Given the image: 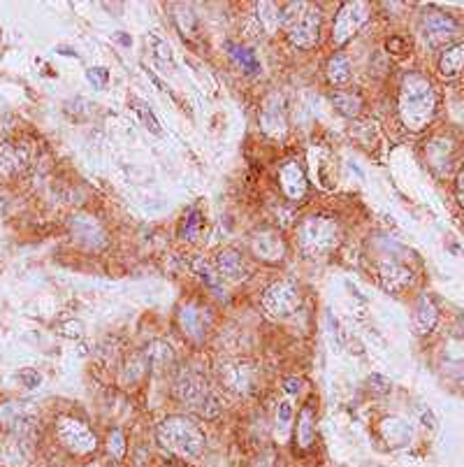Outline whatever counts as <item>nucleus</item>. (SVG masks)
Returning a JSON list of instances; mask_svg holds the SVG:
<instances>
[{
    "mask_svg": "<svg viewBox=\"0 0 464 467\" xmlns=\"http://www.w3.org/2000/svg\"><path fill=\"white\" fill-rule=\"evenodd\" d=\"M56 435H59L61 444L65 446L68 451L77 453V456L91 453L95 446H98L95 435L88 430L86 423H81L77 419H68V417L59 419V423H56Z\"/></svg>",
    "mask_w": 464,
    "mask_h": 467,
    "instance_id": "6e6552de",
    "label": "nucleus"
},
{
    "mask_svg": "<svg viewBox=\"0 0 464 467\" xmlns=\"http://www.w3.org/2000/svg\"><path fill=\"white\" fill-rule=\"evenodd\" d=\"M421 28H423V35L427 37L432 44L446 42L457 33V23L453 21V19H450L448 15H443V12H436V10H432L423 17Z\"/></svg>",
    "mask_w": 464,
    "mask_h": 467,
    "instance_id": "9b49d317",
    "label": "nucleus"
},
{
    "mask_svg": "<svg viewBox=\"0 0 464 467\" xmlns=\"http://www.w3.org/2000/svg\"><path fill=\"white\" fill-rule=\"evenodd\" d=\"M179 323H181V330L186 332L190 340H202L207 332V325H209V314L195 303H188L181 307Z\"/></svg>",
    "mask_w": 464,
    "mask_h": 467,
    "instance_id": "2eb2a0df",
    "label": "nucleus"
},
{
    "mask_svg": "<svg viewBox=\"0 0 464 467\" xmlns=\"http://www.w3.org/2000/svg\"><path fill=\"white\" fill-rule=\"evenodd\" d=\"M281 8H283V28L288 33V40L300 49L316 47L323 26L321 12L309 8L307 3H285Z\"/></svg>",
    "mask_w": 464,
    "mask_h": 467,
    "instance_id": "7ed1b4c3",
    "label": "nucleus"
},
{
    "mask_svg": "<svg viewBox=\"0 0 464 467\" xmlns=\"http://www.w3.org/2000/svg\"><path fill=\"white\" fill-rule=\"evenodd\" d=\"M130 107H132V112L137 114V119L142 121V126H146V131H151V133H156V135H161V124H158V119L154 117V112L149 110V105H146L144 100L135 98V100L130 102Z\"/></svg>",
    "mask_w": 464,
    "mask_h": 467,
    "instance_id": "bb28decb",
    "label": "nucleus"
},
{
    "mask_svg": "<svg viewBox=\"0 0 464 467\" xmlns=\"http://www.w3.org/2000/svg\"><path fill=\"white\" fill-rule=\"evenodd\" d=\"M0 419H3L8 426H14V428L30 423V414L21 405H17V402H10V405H5L0 409Z\"/></svg>",
    "mask_w": 464,
    "mask_h": 467,
    "instance_id": "a878e982",
    "label": "nucleus"
},
{
    "mask_svg": "<svg viewBox=\"0 0 464 467\" xmlns=\"http://www.w3.org/2000/svg\"><path fill=\"white\" fill-rule=\"evenodd\" d=\"M279 184H281L283 193L288 196L290 200H302L309 189L307 175H304V170L295 161L285 163L281 168V172H279Z\"/></svg>",
    "mask_w": 464,
    "mask_h": 467,
    "instance_id": "ddd939ff",
    "label": "nucleus"
},
{
    "mask_svg": "<svg viewBox=\"0 0 464 467\" xmlns=\"http://www.w3.org/2000/svg\"><path fill=\"white\" fill-rule=\"evenodd\" d=\"M70 230H72V238L77 245H81L84 249H103L107 245V233L95 216L91 214H74L70 219Z\"/></svg>",
    "mask_w": 464,
    "mask_h": 467,
    "instance_id": "1a4fd4ad",
    "label": "nucleus"
},
{
    "mask_svg": "<svg viewBox=\"0 0 464 467\" xmlns=\"http://www.w3.org/2000/svg\"><path fill=\"white\" fill-rule=\"evenodd\" d=\"M290 419H292V407H290V402H288V400H283L281 405H279V414H276L279 430H281L283 435H285V430H288Z\"/></svg>",
    "mask_w": 464,
    "mask_h": 467,
    "instance_id": "2f4dec72",
    "label": "nucleus"
},
{
    "mask_svg": "<svg viewBox=\"0 0 464 467\" xmlns=\"http://www.w3.org/2000/svg\"><path fill=\"white\" fill-rule=\"evenodd\" d=\"M438 70H441L443 77H455L464 73V42H457L443 51L441 61H438Z\"/></svg>",
    "mask_w": 464,
    "mask_h": 467,
    "instance_id": "412c9836",
    "label": "nucleus"
},
{
    "mask_svg": "<svg viewBox=\"0 0 464 467\" xmlns=\"http://www.w3.org/2000/svg\"><path fill=\"white\" fill-rule=\"evenodd\" d=\"M263 131L272 137H281L285 135V114L283 105L279 102V98H270L263 107V117H260Z\"/></svg>",
    "mask_w": 464,
    "mask_h": 467,
    "instance_id": "f3484780",
    "label": "nucleus"
},
{
    "mask_svg": "<svg viewBox=\"0 0 464 467\" xmlns=\"http://www.w3.org/2000/svg\"><path fill=\"white\" fill-rule=\"evenodd\" d=\"M228 51H230V56L244 70H249V73H258V70H260V63H258L256 56H253L251 49H244V47H239V44L230 42V44H228Z\"/></svg>",
    "mask_w": 464,
    "mask_h": 467,
    "instance_id": "cd10ccee",
    "label": "nucleus"
},
{
    "mask_svg": "<svg viewBox=\"0 0 464 467\" xmlns=\"http://www.w3.org/2000/svg\"><path fill=\"white\" fill-rule=\"evenodd\" d=\"M387 49L395 54V49H406V44L399 40V37H392V40H387Z\"/></svg>",
    "mask_w": 464,
    "mask_h": 467,
    "instance_id": "e433bc0d",
    "label": "nucleus"
},
{
    "mask_svg": "<svg viewBox=\"0 0 464 467\" xmlns=\"http://www.w3.org/2000/svg\"><path fill=\"white\" fill-rule=\"evenodd\" d=\"M107 446H110V453H112L114 458H123V453H125V439H123V432H121V430H112L110 442H107Z\"/></svg>",
    "mask_w": 464,
    "mask_h": 467,
    "instance_id": "c756f323",
    "label": "nucleus"
},
{
    "mask_svg": "<svg viewBox=\"0 0 464 467\" xmlns=\"http://www.w3.org/2000/svg\"><path fill=\"white\" fill-rule=\"evenodd\" d=\"M251 249L260 260H267V263H276L285 256V245L281 235L274 233V230H260V233L253 235Z\"/></svg>",
    "mask_w": 464,
    "mask_h": 467,
    "instance_id": "f8f14e48",
    "label": "nucleus"
},
{
    "mask_svg": "<svg viewBox=\"0 0 464 467\" xmlns=\"http://www.w3.org/2000/svg\"><path fill=\"white\" fill-rule=\"evenodd\" d=\"M436 112V93L427 77L409 73L402 82L399 91V117L409 131H423L427 128Z\"/></svg>",
    "mask_w": 464,
    "mask_h": 467,
    "instance_id": "f257e3e1",
    "label": "nucleus"
},
{
    "mask_svg": "<svg viewBox=\"0 0 464 467\" xmlns=\"http://www.w3.org/2000/svg\"><path fill=\"white\" fill-rule=\"evenodd\" d=\"M327 79L330 84L341 86L351 79V66H348V59L344 54H334L327 63Z\"/></svg>",
    "mask_w": 464,
    "mask_h": 467,
    "instance_id": "b1692460",
    "label": "nucleus"
},
{
    "mask_svg": "<svg viewBox=\"0 0 464 467\" xmlns=\"http://www.w3.org/2000/svg\"><path fill=\"white\" fill-rule=\"evenodd\" d=\"M457 200H460V204L464 207V165H462L460 175H457Z\"/></svg>",
    "mask_w": 464,
    "mask_h": 467,
    "instance_id": "c9c22d12",
    "label": "nucleus"
},
{
    "mask_svg": "<svg viewBox=\"0 0 464 467\" xmlns=\"http://www.w3.org/2000/svg\"><path fill=\"white\" fill-rule=\"evenodd\" d=\"M86 77L95 88H105L107 84H110V73H107L105 68H88Z\"/></svg>",
    "mask_w": 464,
    "mask_h": 467,
    "instance_id": "7c9ffc66",
    "label": "nucleus"
},
{
    "mask_svg": "<svg viewBox=\"0 0 464 467\" xmlns=\"http://www.w3.org/2000/svg\"><path fill=\"white\" fill-rule=\"evenodd\" d=\"M258 17L270 33H276L283 26V8L276 3H258Z\"/></svg>",
    "mask_w": 464,
    "mask_h": 467,
    "instance_id": "4be33fe9",
    "label": "nucleus"
},
{
    "mask_svg": "<svg viewBox=\"0 0 464 467\" xmlns=\"http://www.w3.org/2000/svg\"><path fill=\"white\" fill-rule=\"evenodd\" d=\"M200 228H202V216L198 209H190V212L181 219V226H179V238L181 240H195L200 235Z\"/></svg>",
    "mask_w": 464,
    "mask_h": 467,
    "instance_id": "c85d7f7f",
    "label": "nucleus"
},
{
    "mask_svg": "<svg viewBox=\"0 0 464 467\" xmlns=\"http://www.w3.org/2000/svg\"><path fill=\"white\" fill-rule=\"evenodd\" d=\"M330 100H332V105L344 114V117H358L362 110V98L348 91H334L330 95Z\"/></svg>",
    "mask_w": 464,
    "mask_h": 467,
    "instance_id": "5701e85b",
    "label": "nucleus"
},
{
    "mask_svg": "<svg viewBox=\"0 0 464 467\" xmlns=\"http://www.w3.org/2000/svg\"><path fill=\"white\" fill-rule=\"evenodd\" d=\"M19 379L23 381V386H28V388H37L40 386V381H42V377L35 372V370H23L21 374H19Z\"/></svg>",
    "mask_w": 464,
    "mask_h": 467,
    "instance_id": "72a5a7b5",
    "label": "nucleus"
},
{
    "mask_svg": "<svg viewBox=\"0 0 464 467\" xmlns=\"http://www.w3.org/2000/svg\"><path fill=\"white\" fill-rule=\"evenodd\" d=\"M302 291L292 281H276L263 293V309L274 318H288L300 309Z\"/></svg>",
    "mask_w": 464,
    "mask_h": 467,
    "instance_id": "423d86ee",
    "label": "nucleus"
},
{
    "mask_svg": "<svg viewBox=\"0 0 464 467\" xmlns=\"http://www.w3.org/2000/svg\"><path fill=\"white\" fill-rule=\"evenodd\" d=\"M86 467H100V465H95V463H93V465H86Z\"/></svg>",
    "mask_w": 464,
    "mask_h": 467,
    "instance_id": "4c0bfd02",
    "label": "nucleus"
},
{
    "mask_svg": "<svg viewBox=\"0 0 464 467\" xmlns=\"http://www.w3.org/2000/svg\"><path fill=\"white\" fill-rule=\"evenodd\" d=\"M216 267H219L221 277L228 281H241V279H246V274H249V267L244 263V256L239 251H234V249H223V251L219 254Z\"/></svg>",
    "mask_w": 464,
    "mask_h": 467,
    "instance_id": "dca6fc26",
    "label": "nucleus"
},
{
    "mask_svg": "<svg viewBox=\"0 0 464 467\" xmlns=\"http://www.w3.org/2000/svg\"><path fill=\"white\" fill-rule=\"evenodd\" d=\"M302 386H304V383L300 379H292V377L283 381V391H288V393H300Z\"/></svg>",
    "mask_w": 464,
    "mask_h": 467,
    "instance_id": "f704fd0d",
    "label": "nucleus"
},
{
    "mask_svg": "<svg viewBox=\"0 0 464 467\" xmlns=\"http://www.w3.org/2000/svg\"><path fill=\"white\" fill-rule=\"evenodd\" d=\"M176 395H179L183 405L193 409L195 414H200V417L205 419L219 417L221 402L214 395L212 388H209V381L200 372H193V370L181 372L179 381H176Z\"/></svg>",
    "mask_w": 464,
    "mask_h": 467,
    "instance_id": "20e7f679",
    "label": "nucleus"
},
{
    "mask_svg": "<svg viewBox=\"0 0 464 467\" xmlns=\"http://www.w3.org/2000/svg\"><path fill=\"white\" fill-rule=\"evenodd\" d=\"M379 279L383 284V289L397 293L411 284L413 272L406 265L397 263V260H383V263H379Z\"/></svg>",
    "mask_w": 464,
    "mask_h": 467,
    "instance_id": "4468645a",
    "label": "nucleus"
},
{
    "mask_svg": "<svg viewBox=\"0 0 464 467\" xmlns=\"http://www.w3.org/2000/svg\"><path fill=\"white\" fill-rule=\"evenodd\" d=\"M193 270L195 274L205 281V286L209 291H214L216 298L225 296V286H223V277H221L219 267H214V263H209V258H195L193 260Z\"/></svg>",
    "mask_w": 464,
    "mask_h": 467,
    "instance_id": "6ab92c4d",
    "label": "nucleus"
},
{
    "mask_svg": "<svg viewBox=\"0 0 464 467\" xmlns=\"http://www.w3.org/2000/svg\"><path fill=\"white\" fill-rule=\"evenodd\" d=\"M149 42L156 47V56H158V59L165 61V63H172V51H170V44L168 42L161 40V37H156V35H149Z\"/></svg>",
    "mask_w": 464,
    "mask_h": 467,
    "instance_id": "473e14b6",
    "label": "nucleus"
},
{
    "mask_svg": "<svg viewBox=\"0 0 464 467\" xmlns=\"http://www.w3.org/2000/svg\"><path fill=\"white\" fill-rule=\"evenodd\" d=\"M367 19H370V5L362 3V0H353V3L341 5V10L336 12L334 28H332L334 44H346L362 26L367 23Z\"/></svg>",
    "mask_w": 464,
    "mask_h": 467,
    "instance_id": "0eeeda50",
    "label": "nucleus"
},
{
    "mask_svg": "<svg viewBox=\"0 0 464 467\" xmlns=\"http://www.w3.org/2000/svg\"><path fill=\"white\" fill-rule=\"evenodd\" d=\"M221 379L234 393H251L256 383V370L244 361H228L219 368Z\"/></svg>",
    "mask_w": 464,
    "mask_h": 467,
    "instance_id": "9d476101",
    "label": "nucleus"
},
{
    "mask_svg": "<svg viewBox=\"0 0 464 467\" xmlns=\"http://www.w3.org/2000/svg\"><path fill=\"white\" fill-rule=\"evenodd\" d=\"M436 321H438L436 305L432 303L427 296H423L418 300L416 314H413V328H416L418 335H427V332L436 325Z\"/></svg>",
    "mask_w": 464,
    "mask_h": 467,
    "instance_id": "aec40b11",
    "label": "nucleus"
},
{
    "mask_svg": "<svg viewBox=\"0 0 464 467\" xmlns=\"http://www.w3.org/2000/svg\"><path fill=\"white\" fill-rule=\"evenodd\" d=\"M339 226L330 216H307L297 228V245L309 256H325L339 245Z\"/></svg>",
    "mask_w": 464,
    "mask_h": 467,
    "instance_id": "39448f33",
    "label": "nucleus"
},
{
    "mask_svg": "<svg viewBox=\"0 0 464 467\" xmlns=\"http://www.w3.org/2000/svg\"><path fill=\"white\" fill-rule=\"evenodd\" d=\"M156 437L165 451L181 458H195L205 449V435L186 417L165 419L163 423L158 426Z\"/></svg>",
    "mask_w": 464,
    "mask_h": 467,
    "instance_id": "f03ea898",
    "label": "nucleus"
},
{
    "mask_svg": "<svg viewBox=\"0 0 464 467\" xmlns=\"http://www.w3.org/2000/svg\"><path fill=\"white\" fill-rule=\"evenodd\" d=\"M23 170V153L14 144L3 142L0 144V182L17 177Z\"/></svg>",
    "mask_w": 464,
    "mask_h": 467,
    "instance_id": "a211bd4d",
    "label": "nucleus"
},
{
    "mask_svg": "<svg viewBox=\"0 0 464 467\" xmlns=\"http://www.w3.org/2000/svg\"><path fill=\"white\" fill-rule=\"evenodd\" d=\"M297 442L302 449H309L314 442V414L311 409H302L300 421H297Z\"/></svg>",
    "mask_w": 464,
    "mask_h": 467,
    "instance_id": "393cba45",
    "label": "nucleus"
}]
</instances>
